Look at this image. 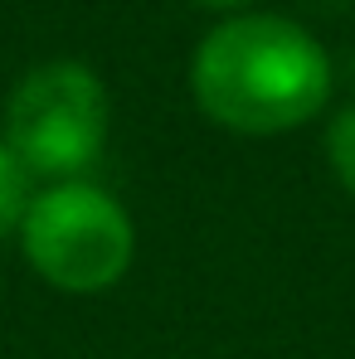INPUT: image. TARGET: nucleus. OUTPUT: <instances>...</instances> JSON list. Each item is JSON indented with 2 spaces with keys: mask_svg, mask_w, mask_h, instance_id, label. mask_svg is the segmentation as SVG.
I'll use <instances>...</instances> for the list:
<instances>
[{
  "mask_svg": "<svg viewBox=\"0 0 355 359\" xmlns=\"http://www.w3.org/2000/svg\"><path fill=\"white\" fill-rule=\"evenodd\" d=\"M326 44L292 15H224L190 54V97L234 136H288L331 102Z\"/></svg>",
  "mask_w": 355,
  "mask_h": 359,
  "instance_id": "obj_1",
  "label": "nucleus"
},
{
  "mask_svg": "<svg viewBox=\"0 0 355 359\" xmlns=\"http://www.w3.org/2000/svg\"><path fill=\"white\" fill-rule=\"evenodd\" d=\"M0 136L39 184L88 180L112 141V93L83 59L34 63L5 97Z\"/></svg>",
  "mask_w": 355,
  "mask_h": 359,
  "instance_id": "obj_2",
  "label": "nucleus"
},
{
  "mask_svg": "<svg viewBox=\"0 0 355 359\" xmlns=\"http://www.w3.org/2000/svg\"><path fill=\"white\" fill-rule=\"evenodd\" d=\"M15 243L30 272L63 297H103L136 262V224L98 180L39 184Z\"/></svg>",
  "mask_w": 355,
  "mask_h": 359,
  "instance_id": "obj_3",
  "label": "nucleus"
},
{
  "mask_svg": "<svg viewBox=\"0 0 355 359\" xmlns=\"http://www.w3.org/2000/svg\"><path fill=\"white\" fill-rule=\"evenodd\" d=\"M39 194V180L30 175V165L5 146L0 136V243L20 238V224L30 214V199Z\"/></svg>",
  "mask_w": 355,
  "mask_h": 359,
  "instance_id": "obj_4",
  "label": "nucleus"
},
{
  "mask_svg": "<svg viewBox=\"0 0 355 359\" xmlns=\"http://www.w3.org/2000/svg\"><path fill=\"white\" fill-rule=\"evenodd\" d=\"M321 151H326V165H331L336 184L355 199V102L331 112L326 136H321Z\"/></svg>",
  "mask_w": 355,
  "mask_h": 359,
  "instance_id": "obj_5",
  "label": "nucleus"
},
{
  "mask_svg": "<svg viewBox=\"0 0 355 359\" xmlns=\"http://www.w3.org/2000/svg\"><path fill=\"white\" fill-rule=\"evenodd\" d=\"M190 5H200V10H209V15H243V10H253V0H190Z\"/></svg>",
  "mask_w": 355,
  "mask_h": 359,
  "instance_id": "obj_6",
  "label": "nucleus"
}]
</instances>
